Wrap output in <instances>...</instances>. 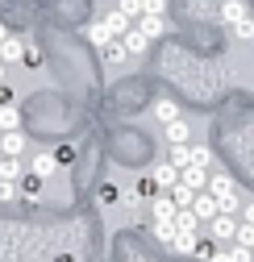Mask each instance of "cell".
Returning a JSON list of instances; mask_svg holds the SVG:
<instances>
[{"label":"cell","mask_w":254,"mask_h":262,"mask_svg":"<svg viewBox=\"0 0 254 262\" xmlns=\"http://www.w3.org/2000/svg\"><path fill=\"white\" fill-rule=\"evenodd\" d=\"M154 191H158V183H154V179H138V183L130 187V200H134V204H142V200H154Z\"/></svg>","instance_id":"cell-20"},{"label":"cell","mask_w":254,"mask_h":262,"mask_svg":"<svg viewBox=\"0 0 254 262\" xmlns=\"http://www.w3.org/2000/svg\"><path fill=\"white\" fill-rule=\"evenodd\" d=\"M208 262H229V250H221V246H217V250L208 254Z\"/></svg>","instance_id":"cell-40"},{"label":"cell","mask_w":254,"mask_h":262,"mask_svg":"<svg viewBox=\"0 0 254 262\" xmlns=\"http://www.w3.org/2000/svg\"><path fill=\"white\" fill-rule=\"evenodd\" d=\"M163 138H167V146H183V142H192V134H187V121H183V117L163 121Z\"/></svg>","instance_id":"cell-4"},{"label":"cell","mask_w":254,"mask_h":262,"mask_svg":"<svg viewBox=\"0 0 254 262\" xmlns=\"http://www.w3.org/2000/svg\"><path fill=\"white\" fill-rule=\"evenodd\" d=\"M75 154H79L75 146H58V150H54V158H58V167H71V162H75Z\"/></svg>","instance_id":"cell-34"},{"label":"cell","mask_w":254,"mask_h":262,"mask_svg":"<svg viewBox=\"0 0 254 262\" xmlns=\"http://www.w3.org/2000/svg\"><path fill=\"white\" fill-rule=\"evenodd\" d=\"M25 167H21V154H0V179H21Z\"/></svg>","instance_id":"cell-16"},{"label":"cell","mask_w":254,"mask_h":262,"mask_svg":"<svg viewBox=\"0 0 254 262\" xmlns=\"http://www.w3.org/2000/svg\"><path fill=\"white\" fill-rule=\"evenodd\" d=\"M100 200H104V204H117V187H113V183L100 187Z\"/></svg>","instance_id":"cell-37"},{"label":"cell","mask_w":254,"mask_h":262,"mask_svg":"<svg viewBox=\"0 0 254 262\" xmlns=\"http://www.w3.org/2000/svg\"><path fill=\"white\" fill-rule=\"evenodd\" d=\"M83 38H88L92 46H96V50H100V46H104V42H109L113 34H109V25H104V21H92V25L83 29Z\"/></svg>","instance_id":"cell-21"},{"label":"cell","mask_w":254,"mask_h":262,"mask_svg":"<svg viewBox=\"0 0 254 262\" xmlns=\"http://www.w3.org/2000/svg\"><path fill=\"white\" fill-rule=\"evenodd\" d=\"M150 212H154V216H175V200H171V191L158 187V191H154V200H150Z\"/></svg>","instance_id":"cell-15"},{"label":"cell","mask_w":254,"mask_h":262,"mask_svg":"<svg viewBox=\"0 0 254 262\" xmlns=\"http://www.w3.org/2000/svg\"><path fill=\"white\" fill-rule=\"evenodd\" d=\"M5 71H9V62H0V83H5Z\"/></svg>","instance_id":"cell-41"},{"label":"cell","mask_w":254,"mask_h":262,"mask_svg":"<svg viewBox=\"0 0 254 262\" xmlns=\"http://www.w3.org/2000/svg\"><path fill=\"white\" fill-rule=\"evenodd\" d=\"M171 200H175V208H192V200H196V191L187 187V183H175V187H171Z\"/></svg>","instance_id":"cell-24"},{"label":"cell","mask_w":254,"mask_h":262,"mask_svg":"<svg viewBox=\"0 0 254 262\" xmlns=\"http://www.w3.org/2000/svg\"><path fill=\"white\" fill-rule=\"evenodd\" d=\"M154 113H158V121H171V117H179L175 100H158V104H154Z\"/></svg>","instance_id":"cell-33"},{"label":"cell","mask_w":254,"mask_h":262,"mask_svg":"<svg viewBox=\"0 0 254 262\" xmlns=\"http://www.w3.org/2000/svg\"><path fill=\"white\" fill-rule=\"evenodd\" d=\"M250 262H254V250H250Z\"/></svg>","instance_id":"cell-43"},{"label":"cell","mask_w":254,"mask_h":262,"mask_svg":"<svg viewBox=\"0 0 254 262\" xmlns=\"http://www.w3.org/2000/svg\"><path fill=\"white\" fill-rule=\"evenodd\" d=\"M217 246H221L217 237H196V250H192V258H204V262H208V254H213Z\"/></svg>","instance_id":"cell-29"},{"label":"cell","mask_w":254,"mask_h":262,"mask_svg":"<svg viewBox=\"0 0 254 262\" xmlns=\"http://www.w3.org/2000/svg\"><path fill=\"white\" fill-rule=\"evenodd\" d=\"M171 162H175V167L183 171L187 167V162H192V142H183V146H171V154H167Z\"/></svg>","instance_id":"cell-26"},{"label":"cell","mask_w":254,"mask_h":262,"mask_svg":"<svg viewBox=\"0 0 254 262\" xmlns=\"http://www.w3.org/2000/svg\"><path fill=\"white\" fill-rule=\"evenodd\" d=\"M208 229H213L217 242H234V233H238V216H234V212H217V216L208 221Z\"/></svg>","instance_id":"cell-3"},{"label":"cell","mask_w":254,"mask_h":262,"mask_svg":"<svg viewBox=\"0 0 254 262\" xmlns=\"http://www.w3.org/2000/svg\"><path fill=\"white\" fill-rule=\"evenodd\" d=\"M196 237H200V233H187V229H175V237H171V250L187 258V254L196 250Z\"/></svg>","instance_id":"cell-17"},{"label":"cell","mask_w":254,"mask_h":262,"mask_svg":"<svg viewBox=\"0 0 254 262\" xmlns=\"http://www.w3.org/2000/svg\"><path fill=\"white\" fill-rule=\"evenodd\" d=\"M163 9H167V0H142V13L146 17H163Z\"/></svg>","instance_id":"cell-35"},{"label":"cell","mask_w":254,"mask_h":262,"mask_svg":"<svg viewBox=\"0 0 254 262\" xmlns=\"http://www.w3.org/2000/svg\"><path fill=\"white\" fill-rule=\"evenodd\" d=\"M21 54H25V38L9 34L5 42H0V62H21Z\"/></svg>","instance_id":"cell-12"},{"label":"cell","mask_w":254,"mask_h":262,"mask_svg":"<svg viewBox=\"0 0 254 262\" xmlns=\"http://www.w3.org/2000/svg\"><path fill=\"white\" fill-rule=\"evenodd\" d=\"M0 104H17V96H13L9 83H0Z\"/></svg>","instance_id":"cell-38"},{"label":"cell","mask_w":254,"mask_h":262,"mask_svg":"<svg viewBox=\"0 0 254 262\" xmlns=\"http://www.w3.org/2000/svg\"><path fill=\"white\" fill-rule=\"evenodd\" d=\"M179 183H187L192 191H204V183H208V171H204V167H196V162H187V167L179 171Z\"/></svg>","instance_id":"cell-10"},{"label":"cell","mask_w":254,"mask_h":262,"mask_svg":"<svg viewBox=\"0 0 254 262\" xmlns=\"http://www.w3.org/2000/svg\"><path fill=\"white\" fill-rule=\"evenodd\" d=\"M100 21L109 25V34H113V38H121V34H125V29H130V25H134V21H130V17H125L121 9H113V13H109V17H100Z\"/></svg>","instance_id":"cell-19"},{"label":"cell","mask_w":254,"mask_h":262,"mask_svg":"<svg viewBox=\"0 0 254 262\" xmlns=\"http://www.w3.org/2000/svg\"><path fill=\"white\" fill-rule=\"evenodd\" d=\"M121 42H125V50H130V58H134V54H146V50H150V38L142 34L138 25H130V29H125V34H121Z\"/></svg>","instance_id":"cell-7"},{"label":"cell","mask_w":254,"mask_h":262,"mask_svg":"<svg viewBox=\"0 0 254 262\" xmlns=\"http://www.w3.org/2000/svg\"><path fill=\"white\" fill-rule=\"evenodd\" d=\"M158 187H163V191H171L175 183H179V167H175V162L167 158V162H158V167H154V175H150Z\"/></svg>","instance_id":"cell-6"},{"label":"cell","mask_w":254,"mask_h":262,"mask_svg":"<svg viewBox=\"0 0 254 262\" xmlns=\"http://www.w3.org/2000/svg\"><path fill=\"white\" fill-rule=\"evenodd\" d=\"M229 262H250V250H246V246H234V250H229Z\"/></svg>","instance_id":"cell-36"},{"label":"cell","mask_w":254,"mask_h":262,"mask_svg":"<svg viewBox=\"0 0 254 262\" xmlns=\"http://www.w3.org/2000/svg\"><path fill=\"white\" fill-rule=\"evenodd\" d=\"M204 191H208V195H225V191H234V175L213 171V175H208V183H204Z\"/></svg>","instance_id":"cell-14"},{"label":"cell","mask_w":254,"mask_h":262,"mask_svg":"<svg viewBox=\"0 0 254 262\" xmlns=\"http://www.w3.org/2000/svg\"><path fill=\"white\" fill-rule=\"evenodd\" d=\"M138 29H142V34L150 38V42H158V38H167L171 34V25H167V17H138Z\"/></svg>","instance_id":"cell-5"},{"label":"cell","mask_w":254,"mask_h":262,"mask_svg":"<svg viewBox=\"0 0 254 262\" xmlns=\"http://www.w3.org/2000/svg\"><path fill=\"white\" fill-rule=\"evenodd\" d=\"M5 38H9V29H5V21H0V42H5Z\"/></svg>","instance_id":"cell-42"},{"label":"cell","mask_w":254,"mask_h":262,"mask_svg":"<svg viewBox=\"0 0 254 262\" xmlns=\"http://www.w3.org/2000/svg\"><path fill=\"white\" fill-rule=\"evenodd\" d=\"M21 62H25V67H34V71H38L42 62H46V54H42L38 46H25V54H21Z\"/></svg>","instance_id":"cell-30"},{"label":"cell","mask_w":254,"mask_h":262,"mask_svg":"<svg viewBox=\"0 0 254 262\" xmlns=\"http://www.w3.org/2000/svg\"><path fill=\"white\" fill-rule=\"evenodd\" d=\"M200 216L192 212V208H175V229H187V233H200Z\"/></svg>","instance_id":"cell-18"},{"label":"cell","mask_w":254,"mask_h":262,"mask_svg":"<svg viewBox=\"0 0 254 262\" xmlns=\"http://www.w3.org/2000/svg\"><path fill=\"white\" fill-rule=\"evenodd\" d=\"M192 212L200 216V221H213L221 208H217V195H208V191H196V200H192Z\"/></svg>","instance_id":"cell-11"},{"label":"cell","mask_w":254,"mask_h":262,"mask_svg":"<svg viewBox=\"0 0 254 262\" xmlns=\"http://www.w3.org/2000/svg\"><path fill=\"white\" fill-rule=\"evenodd\" d=\"M234 246H246V250H254V225L238 221V233H234Z\"/></svg>","instance_id":"cell-27"},{"label":"cell","mask_w":254,"mask_h":262,"mask_svg":"<svg viewBox=\"0 0 254 262\" xmlns=\"http://www.w3.org/2000/svg\"><path fill=\"white\" fill-rule=\"evenodd\" d=\"M238 212H242V216H238V221H246V225H254V200H250V204H246V208H238Z\"/></svg>","instance_id":"cell-39"},{"label":"cell","mask_w":254,"mask_h":262,"mask_svg":"<svg viewBox=\"0 0 254 262\" xmlns=\"http://www.w3.org/2000/svg\"><path fill=\"white\" fill-rule=\"evenodd\" d=\"M217 208H221V212H234V216H238V208H242V204H238V195H234V191H225V195H217Z\"/></svg>","instance_id":"cell-32"},{"label":"cell","mask_w":254,"mask_h":262,"mask_svg":"<svg viewBox=\"0 0 254 262\" xmlns=\"http://www.w3.org/2000/svg\"><path fill=\"white\" fill-rule=\"evenodd\" d=\"M192 162H196V167H204V171H217V158H213L208 146H192Z\"/></svg>","instance_id":"cell-25"},{"label":"cell","mask_w":254,"mask_h":262,"mask_svg":"<svg viewBox=\"0 0 254 262\" xmlns=\"http://www.w3.org/2000/svg\"><path fill=\"white\" fill-rule=\"evenodd\" d=\"M0 154H25V134L21 129H5L0 134Z\"/></svg>","instance_id":"cell-13"},{"label":"cell","mask_w":254,"mask_h":262,"mask_svg":"<svg viewBox=\"0 0 254 262\" xmlns=\"http://www.w3.org/2000/svg\"><path fill=\"white\" fill-rule=\"evenodd\" d=\"M100 58L109 62V67H121V62L130 58V50H125V42H121V38H109V42L100 46Z\"/></svg>","instance_id":"cell-9"},{"label":"cell","mask_w":254,"mask_h":262,"mask_svg":"<svg viewBox=\"0 0 254 262\" xmlns=\"http://www.w3.org/2000/svg\"><path fill=\"white\" fill-rule=\"evenodd\" d=\"M13 200H21L17 179H0V204H13Z\"/></svg>","instance_id":"cell-28"},{"label":"cell","mask_w":254,"mask_h":262,"mask_svg":"<svg viewBox=\"0 0 254 262\" xmlns=\"http://www.w3.org/2000/svg\"><path fill=\"white\" fill-rule=\"evenodd\" d=\"M29 171H34V175H42V179H50V175L58 171L54 150H38V154H34V162H29Z\"/></svg>","instance_id":"cell-8"},{"label":"cell","mask_w":254,"mask_h":262,"mask_svg":"<svg viewBox=\"0 0 254 262\" xmlns=\"http://www.w3.org/2000/svg\"><path fill=\"white\" fill-rule=\"evenodd\" d=\"M5 129H21V108L17 104H0V134Z\"/></svg>","instance_id":"cell-23"},{"label":"cell","mask_w":254,"mask_h":262,"mask_svg":"<svg viewBox=\"0 0 254 262\" xmlns=\"http://www.w3.org/2000/svg\"><path fill=\"white\" fill-rule=\"evenodd\" d=\"M117 9L130 17V21H138V17H142V0H117Z\"/></svg>","instance_id":"cell-31"},{"label":"cell","mask_w":254,"mask_h":262,"mask_svg":"<svg viewBox=\"0 0 254 262\" xmlns=\"http://www.w3.org/2000/svg\"><path fill=\"white\" fill-rule=\"evenodd\" d=\"M154 237L163 242V246H171V237H175V216H154Z\"/></svg>","instance_id":"cell-22"},{"label":"cell","mask_w":254,"mask_h":262,"mask_svg":"<svg viewBox=\"0 0 254 262\" xmlns=\"http://www.w3.org/2000/svg\"><path fill=\"white\" fill-rule=\"evenodd\" d=\"M17 187H21V200H25V204H38V200H42L46 179H42V175H34V171H25V175L17 179Z\"/></svg>","instance_id":"cell-2"},{"label":"cell","mask_w":254,"mask_h":262,"mask_svg":"<svg viewBox=\"0 0 254 262\" xmlns=\"http://www.w3.org/2000/svg\"><path fill=\"white\" fill-rule=\"evenodd\" d=\"M221 21L229 25V34L238 42H250L254 38V13L242 5V0H225V5H221Z\"/></svg>","instance_id":"cell-1"}]
</instances>
